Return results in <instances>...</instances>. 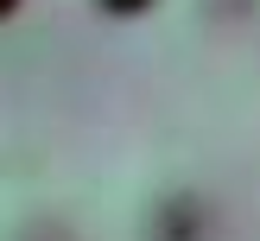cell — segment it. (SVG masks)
<instances>
[{
  "instance_id": "obj_1",
  "label": "cell",
  "mask_w": 260,
  "mask_h": 241,
  "mask_svg": "<svg viewBox=\"0 0 260 241\" xmlns=\"http://www.w3.org/2000/svg\"><path fill=\"white\" fill-rule=\"evenodd\" d=\"M83 7H95V13H108V19H121V13H140L146 0H83Z\"/></svg>"
},
{
  "instance_id": "obj_2",
  "label": "cell",
  "mask_w": 260,
  "mask_h": 241,
  "mask_svg": "<svg viewBox=\"0 0 260 241\" xmlns=\"http://www.w3.org/2000/svg\"><path fill=\"white\" fill-rule=\"evenodd\" d=\"M0 13H13V0H0Z\"/></svg>"
}]
</instances>
